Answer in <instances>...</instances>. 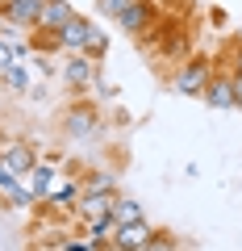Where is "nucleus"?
Returning a JSON list of instances; mask_svg holds the SVG:
<instances>
[{
  "label": "nucleus",
  "mask_w": 242,
  "mask_h": 251,
  "mask_svg": "<svg viewBox=\"0 0 242 251\" xmlns=\"http://www.w3.org/2000/svg\"><path fill=\"white\" fill-rule=\"evenodd\" d=\"M34 72H38V75H50V72H54V63L46 59V54H38V59H34Z\"/></svg>",
  "instance_id": "b1692460"
},
{
  "label": "nucleus",
  "mask_w": 242,
  "mask_h": 251,
  "mask_svg": "<svg viewBox=\"0 0 242 251\" xmlns=\"http://www.w3.org/2000/svg\"><path fill=\"white\" fill-rule=\"evenodd\" d=\"M13 63H17V59H13V50H9V46H4V42H0V75L9 72Z\"/></svg>",
  "instance_id": "5701e85b"
},
{
  "label": "nucleus",
  "mask_w": 242,
  "mask_h": 251,
  "mask_svg": "<svg viewBox=\"0 0 242 251\" xmlns=\"http://www.w3.org/2000/svg\"><path fill=\"white\" fill-rule=\"evenodd\" d=\"M0 84H4L9 92H29V88H34V80H29V72H25V63H13L9 72L0 75Z\"/></svg>",
  "instance_id": "2eb2a0df"
},
{
  "label": "nucleus",
  "mask_w": 242,
  "mask_h": 251,
  "mask_svg": "<svg viewBox=\"0 0 242 251\" xmlns=\"http://www.w3.org/2000/svg\"><path fill=\"white\" fill-rule=\"evenodd\" d=\"M84 234H88L96 247H113V234H117V218L113 214H105V218H96V222H84Z\"/></svg>",
  "instance_id": "ddd939ff"
},
{
  "label": "nucleus",
  "mask_w": 242,
  "mask_h": 251,
  "mask_svg": "<svg viewBox=\"0 0 242 251\" xmlns=\"http://www.w3.org/2000/svg\"><path fill=\"white\" fill-rule=\"evenodd\" d=\"M96 130H100V109L96 105L75 100V105L63 109V134L71 143H88V138H96Z\"/></svg>",
  "instance_id": "f03ea898"
},
{
  "label": "nucleus",
  "mask_w": 242,
  "mask_h": 251,
  "mask_svg": "<svg viewBox=\"0 0 242 251\" xmlns=\"http://www.w3.org/2000/svg\"><path fill=\"white\" fill-rule=\"evenodd\" d=\"M34 163H38V151L25 143V138H13V143L0 147V168L13 172L17 180H21V176H29V168H34Z\"/></svg>",
  "instance_id": "39448f33"
},
{
  "label": "nucleus",
  "mask_w": 242,
  "mask_h": 251,
  "mask_svg": "<svg viewBox=\"0 0 242 251\" xmlns=\"http://www.w3.org/2000/svg\"><path fill=\"white\" fill-rule=\"evenodd\" d=\"M92 92H96V97H113L117 88H113V84H105V75L96 72V80H92Z\"/></svg>",
  "instance_id": "4be33fe9"
},
{
  "label": "nucleus",
  "mask_w": 242,
  "mask_h": 251,
  "mask_svg": "<svg viewBox=\"0 0 242 251\" xmlns=\"http://www.w3.org/2000/svg\"><path fill=\"white\" fill-rule=\"evenodd\" d=\"M225 54H230V59H217V67H221V72H242V42H230L225 46Z\"/></svg>",
  "instance_id": "aec40b11"
},
{
  "label": "nucleus",
  "mask_w": 242,
  "mask_h": 251,
  "mask_svg": "<svg viewBox=\"0 0 242 251\" xmlns=\"http://www.w3.org/2000/svg\"><path fill=\"white\" fill-rule=\"evenodd\" d=\"M130 4H138V0H96V13H100V17H121V13H126L130 9Z\"/></svg>",
  "instance_id": "412c9836"
},
{
  "label": "nucleus",
  "mask_w": 242,
  "mask_h": 251,
  "mask_svg": "<svg viewBox=\"0 0 242 251\" xmlns=\"http://www.w3.org/2000/svg\"><path fill=\"white\" fill-rule=\"evenodd\" d=\"M71 17H75V4H71V0H46L42 13H38V25H34V29H42V34H59Z\"/></svg>",
  "instance_id": "9d476101"
},
{
  "label": "nucleus",
  "mask_w": 242,
  "mask_h": 251,
  "mask_svg": "<svg viewBox=\"0 0 242 251\" xmlns=\"http://www.w3.org/2000/svg\"><path fill=\"white\" fill-rule=\"evenodd\" d=\"M234 100H238V109H242V72H234Z\"/></svg>",
  "instance_id": "393cba45"
},
{
  "label": "nucleus",
  "mask_w": 242,
  "mask_h": 251,
  "mask_svg": "<svg viewBox=\"0 0 242 251\" xmlns=\"http://www.w3.org/2000/svg\"><path fill=\"white\" fill-rule=\"evenodd\" d=\"M213 72H217V63L209 54H188L176 67V75H171V92H179V97H205Z\"/></svg>",
  "instance_id": "f257e3e1"
},
{
  "label": "nucleus",
  "mask_w": 242,
  "mask_h": 251,
  "mask_svg": "<svg viewBox=\"0 0 242 251\" xmlns=\"http://www.w3.org/2000/svg\"><path fill=\"white\" fill-rule=\"evenodd\" d=\"M88 38H92V21L75 13V17L67 21L63 29H59V50H63V54H84V46H88Z\"/></svg>",
  "instance_id": "6e6552de"
},
{
  "label": "nucleus",
  "mask_w": 242,
  "mask_h": 251,
  "mask_svg": "<svg viewBox=\"0 0 242 251\" xmlns=\"http://www.w3.org/2000/svg\"><path fill=\"white\" fill-rule=\"evenodd\" d=\"M4 201H9L13 209H29V205H38V197L29 193V184H25V180H17L13 188H4Z\"/></svg>",
  "instance_id": "f3484780"
},
{
  "label": "nucleus",
  "mask_w": 242,
  "mask_h": 251,
  "mask_svg": "<svg viewBox=\"0 0 242 251\" xmlns=\"http://www.w3.org/2000/svg\"><path fill=\"white\" fill-rule=\"evenodd\" d=\"M142 251H179V239H176L171 230H154L151 239H146Z\"/></svg>",
  "instance_id": "6ab92c4d"
},
{
  "label": "nucleus",
  "mask_w": 242,
  "mask_h": 251,
  "mask_svg": "<svg viewBox=\"0 0 242 251\" xmlns=\"http://www.w3.org/2000/svg\"><path fill=\"white\" fill-rule=\"evenodd\" d=\"M59 163H63V155L59 151H50L46 159H38L34 168H29V176H21L29 184V193L38 197V205H42L46 197H50V188H54V176H59Z\"/></svg>",
  "instance_id": "20e7f679"
},
{
  "label": "nucleus",
  "mask_w": 242,
  "mask_h": 251,
  "mask_svg": "<svg viewBox=\"0 0 242 251\" xmlns=\"http://www.w3.org/2000/svg\"><path fill=\"white\" fill-rule=\"evenodd\" d=\"M113 218H117V226H130V222H142V201H134V197H126V193H117V201H113Z\"/></svg>",
  "instance_id": "4468645a"
},
{
  "label": "nucleus",
  "mask_w": 242,
  "mask_h": 251,
  "mask_svg": "<svg viewBox=\"0 0 242 251\" xmlns=\"http://www.w3.org/2000/svg\"><path fill=\"white\" fill-rule=\"evenodd\" d=\"M117 25L126 29L130 38H142L151 25H159V21H154V4H151V0H138V4H130V9L117 17Z\"/></svg>",
  "instance_id": "1a4fd4ad"
},
{
  "label": "nucleus",
  "mask_w": 242,
  "mask_h": 251,
  "mask_svg": "<svg viewBox=\"0 0 242 251\" xmlns=\"http://www.w3.org/2000/svg\"><path fill=\"white\" fill-rule=\"evenodd\" d=\"M84 54L96 59V63L109 54V29H105V25H92V38H88V46H84Z\"/></svg>",
  "instance_id": "a211bd4d"
},
{
  "label": "nucleus",
  "mask_w": 242,
  "mask_h": 251,
  "mask_svg": "<svg viewBox=\"0 0 242 251\" xmlns=\"http://www.w3.org/2000/svg\"><path fill=\"white\" fill-rule=\"evenodd\" d=\"M80 184H84V193H113L117 180H113V172H84Z\"/></svg>",
  "instance_id": "dca6fc26"
},
{
  "label": "nucleus",
  "mask_w": 242,
  "mask_h": 251,
  "mask_svg": "<svg viewBox=\"0 0 242 251\" xmlns=\"http://www.w3.org/2000/svg\"><path fill=\"white\" fill-rule=\"evenodd\" d=\"M46 0H0V25H17V29H34L38 13Z\"/></svg>",
  "instance_id": "423d86ee"
},
{
  "label": "nucleus",
  "mask_w": 242,
  "mask_h": 251,
  "mask_svg": "<svg viewBox=\"0 0 242 251\" xmlns=\"http://www.w3.org/2000/svg\"><path fill=\"white\" fill-rule=\"evenodd\" d=\"M151 234H154V226H146V218H142V222H130V226H117L113 251H142Z\"/></svg>",
  "instance_id": "f8f14e48"
},
{
  "label": "nucleus",
  "mask_w": 242,
  "mask_h": 251,
  "mask_svg": "<svg viewBox=\"0 0 242 251\" xmlns=\"http://www.w3.org/2000/svg\"><path fill=\"white\" fill-rule=\"evenodd\" d=\"M113 201H117V188L113 193H84L80 205H75V218H80V222H96V218L113 214Z\"/></svg>",
  "instance_id": "9b49d317"
},
{
  "label": "nucleus",
  "mask_w": 242,
  "mask_h": 251,
  "mask_svg": "<svg viewBox=\"0 0 242 251\" xmlns=\"http://www.w3.org/2000/svg\"><path fill=\"white\" fill-rule=\"evenodd\" d=\"M200 100H205L209 109H217V113H230V109H238V100H234V75L217 67V72H213V80H209V88H205V97H200Z\"/></svg>",
  "instance_id": "0eeeda50"
},
{
  "label": "nucleus",
  "mask_w": 242,
  "mask_h": 251,
  "mask_svg": "<svg viewBox=\"0 0 242 251\" xmlns=\"http://www.w3.org/2000/svg\"><path fill=\"white\" fill-rule=\"evenodd\" d=\"M96 72H100V63H96V59H88V54H67V59H63V67H59V75H63V84H67L71 92L92 88Z\"/></svg>",
  "instance_id": "7ed1b4c3"
}]
</instances>
